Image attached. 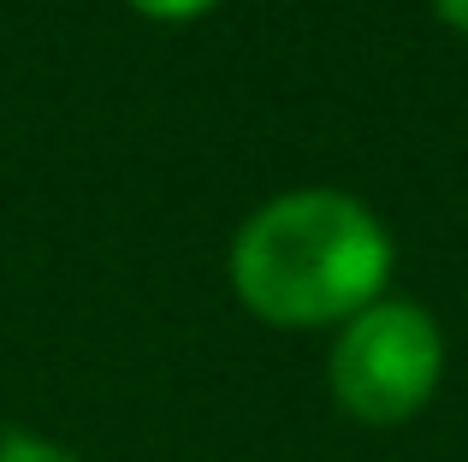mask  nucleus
<instances>
[{"mask_svg": "<svg viewBox=\"0 0 468 462\" xmlns=\"http://www.w3.org/2000/svg\"><path fill=\"white\" fill-rule=\"evenodd\" d=\"M231 290L267 326H344L391 285V231L350 190H285L231 237Z\"/></svg>", "mask_w": 468, "mask_h": 462, "instance_id": "nucleus-1", "label": "nucleus"}, {"mask_svg": "<svg viewBox=\"0 0 468 462\" xmlns=\"http://www.w3.org/2000/svg\"><path fill=\"white\" fill-rule=\"evenodd\" d=\"M0 462H83L78 451H66L59 439H42V433H0Z\"/></svg>", "mask_w": 468, "mask_h": 462, "instance_id": "nucleus-3", "label": "nucleus"}, {"mask_svg": "<svg viewBox=\"0 0 468 462\" xmlns=\"http://www.w3.org/2000/svg\"><path fill=\"white\" fill-rule=\"evenodd\" d=\"M433 6H439V18H445L451 30H463V36H468V0H433Z\"/></svg>", "mask_w": 468, "mask_h": 462, "instance_id": "nucleus-5", "label": "nucleus"}, {"mask_svg": "<svg viewBox=\"0 0 468 462\" xmlns=\"http://www.w3.org/2000/svg\"><path fill=\"white\" fill-rule=\"evenodd\" d=\"M445 380V332L421 302L379 297L338 326L326 350V385L362 427H403L433 404Z\"/></svg>", "mask_w": 468, "mask_h": 462, "instance_id": "nucleus-2", "label": "nucleus"}, {"mask_svg": "<svg viewBox=\"0 0 468 462\" xmlns=\"http://www.w3.org/2000/svg\"><path fill=\"white\" fill-rule=\"evenodd\" d=\"M214 6L219 0H131V12H143V18H154V24H190Z\"/></svg>", "mask_w": 468, "mask_h": 462, "instance_id": "nucleus-4", "label": "nucleus"}]
</instances>
